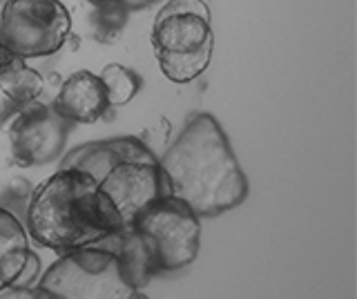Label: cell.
Masks as SVG:
<instances>
[{
    "instance_id": "obj_1",
    "label": "cell",
    "mask_w": 357,
    "mask_h": 299,
    "mask_svg": "<svg viewBox=\"0 0 357 299\" xmlns=\"http://www.w3.org/2000/svg\"><path fill=\"white\" fill-rule=\"evenodd\" d=\"M167 194L183 201L197 217H217L248 197V179L219 121L199 112L188 118L172 146L159 157Z\"/></svg>"
},
{
    "instance_id": "obj_2",
    "label": "cell",
    "mask_w": 357,
    "mask_h": 299,
    "mask_svg": "<svg viewBox=\"0 0 357 299\" xmlns=\"http://www.w3.org/2000/svg\"><path fill=\"white\" fill-rule=\"evenodd\" d=\"M27 230L38 246L67 254L114 237L126 226L92 176L59 168L31 190Z\"/></svg>"
},
{
    "instance_id": "obj_3",
    "label": "cell",
    "mask_w": 357,
    "mask_h": 299,
    "mask_svg": "<svg viewBox=\"0 0 357 299\" xmlns=\"http://www.w3.org/2000/svg\"><path fill=\"white\" fill-rule=\"evenodd\" d=\"M61 168H74L92 176L126 228L150 204L167 194L159 157L134 137L83 143L65 154Z\"/></svg>"
},
{
    "instance_id": "obj_4",
    "label": "cell",
    "mask_w": 357,
    "mask_h": 299,
    "mask_svg": "<svg viewBox=\"0 0 357 299\" xmlns=\"http://www.w3.org/2000/svg\"><path fill=\"white\" fill-rule=\"evenodd\" d=\"M215 36L210 9L204 0H170L152 25V49L163 76L172 83H190L206 72Z\"/></svg>"
},
{
    "instance_id": "obj_5",
    "label": "cell",
    "mask_w": 357,
    "mask_h": 299,
    "mask_svg": "<svg viewBox=\"0 0 357 299\" xmlns=\"http://www.w3.org/2000/svg\"><path fill=\"white\" fill-rule=\"evenodd\" d=\"M36 286L54 299H150L123 279L114 252L96 246L61 254Z\"/></svg>"
},
{
    "instance_id": "obj_6",
    "label": "cell",
    "mask_w": 357,
    "mask_h": 299,
    "mask_svg": "<svg viewBox=\"0 0 357 299\" xmlns=\"http://www.w3.org/2000/svg\"><path fill=\"white\" fill-rule=\"evenodd\" d=\"M72 31V16L61 0H5L0 40L18 59H43L59 52Z\"/></svg>"
},
{
    "instance_id": "obj_7",
    "label": "cell",
    "mask_w": 357,
    "mask_h": 299,
    "mask_svg": "<svg viewBox=\"0 0 357 299\" xmlns=\"http://www.w3.org/2000/svg\"><path fill=\"white\" fill-rule=\"evenodd\" d=\"M148 241L159 270H178L192 263L201 246L199 217L183 201L163 194L130 226Z\"/></svg>"
},
{
    "instance_id": "obj_8",
    "label": "cell",
    "mask_w": 357,
    "mask_h": 299,
    "mask_svg": "<svg viewBox=\"0 0 357 299\" xmlns=\"http://www.w3.org/2000/svg\"><path fill=\"white\" fill-rule=\"evenodd\" d=\"M70 121H65L56 107L40 103L38 98L16 109V116L9 125V146L14 163L20 168L45 165L63 154Z\"/></svg>"
},
{
    "instance_id": "obj_9",
    "label": "cell",
    "mask_w": 357,
    "mask_h": 299,
    "mask_svg": "<svg viewBox=\"0 0 357 299\" xmlns=\"http://www.w3.org/2000/svg\"><path fill=\"white\" fill-rule=\"evenodd\" d=\"M70 123H96L107 112L109 101L103 83L89 70L74 72L63 81L56 101L52 103Z\"/></svg>"
},
{
    "instance_id": "obj_10",
    "label": "cell",
    "mask_w": 357,
    "mask_h": 299,
    "mask_svg": "<svg viewBox=\"0 0 357 299\" xmlns=\"http://www.w3.org/2000/svg\"><path fill=\"white\" fill-rule=\"evenodd\" d=\"M114 237H116V248H109V250L116 254L121 277L132 288L143 291V288L150 284L152 277L159 273L152 248L148 246V241L132 228L116 232Z\"/></svg>"
},
{
    "instance_id": "obj_11",
    "label": "cell",
    "mask_w": 357,
    "mask_h": 299,
    "mask_svg": "<svg viewBox=\"0 0 357 299\" xmlns=\"http://www.w3.org/2000/svg\"><path fill=\"white\" fill-rule=\"evenodd\" d=\"M29 252L27 232L16 215L0 208V291L16 279Z\"/></svg>"
},
{
    "instance_id": "obj_12",
    "label": "cell",
    "mask_w": 357,
    "mask_h": 299,
    "mask_svg": "<svg viewBox=\"0 0 357 299\" xmlns=\"http://www.w3.org/2000/svg\"><path fill=\"white\" fill-rule=\"evenodd\" d=\"M43 90H45L43 76L36 70L27 68V65L22 63V59L0 70V94H3L16 109L20 105L36 101L43 94Z\"/></svg>"
},
{
    "instance_id": "obj_13",
    "label": "cell",
    "mask_w": 357,
    "mask_h": 299,
    "mask_svg": "<svg viewBox=\"0 0 357 299\" xmlns=\"http://www.w3.org/2000/svg\"><path fill=\"white\" fill-rule=\"evenodd\" d=\"M98 79H100V83H103L105 92H107L109 105H114V107L128 105L132 98L137 96V92L141 90V85H143L141 76L134 70L126 68V65H121V63L105 65V68L100 70Z\"/></svg>"
},
{
    "instance_id": "obj_14",
    "label": "cell",
    "mask_w": 357,
    "mask_h": 299,
    "mask_svg": "<svg viewBox=\"0 0 357 299\" xmlns=\"http://www.w3.org/2000/svg\"><path fill=\"white\" fill-rule=\"evenodd\" d=\"M130 7L126 0H100L96 5V27L98 31H105V40L119 36V31L128 23Z\"/></svg>"
},
{
    "instance_id": "obj_15",
    "label": "cell",
    "mask_w": 357,
    "mask_h": 299,
    "mask_svg": "<svg viewBox=\"0 0 357 299\" xmlns=\"http://www.w3.org/2000/svg\"><path fill=\"white\" fill-rule=\"evenodd\" d=\"M40 279V257L36 252H27V259H25V266H22V270L18 273V277L14 282H11V286L16 288H33L38 284Z\"/></svg>"
},
{
    "instance_id": "obj_16",
    "label": "cell",
    "mask_w": 357,
    "mask_h": 299,
    "mask_svg": "<svg viewBox=\"0 0 357 299\" xmlns=\"http://www.w3.org/2000/svg\"><path fill=\"white\" fill-rule=\"evenodd\" d=\"M0 299H50V297H47V293H43L38 286H33V288L7 286L0 291Z\"/></svg>"
},
{
    "instance_id": "obj_17",
    "label": "cell",
    "mask_w": 357,
    "mask_h": 299,
    "mask_svg": "<svg viewBox=\"0 0 357 299\" xmlns=\"http://www.w3.org/2000/svg\"><path fill=\"white\" fill-rule=\"evenodd\" d=\"M126 5L132 7V9H134V7H145V5L141 3V0H126Z\"/></svg>"
},
{
    "instance_id": "obj_18",
    "label": "cell",
    "mask_w": 357,
    "mask_h": 299,
    "mask_svg": "<svg viewBox=\"0 0 357 299\" xmlns=\"http://www.w3.org/2000/svg\"><path fill=\"white\" fill-rule=\"evenodd\" d=\"M141 3H143V5H148V3H154V0H141Z\"/></svg>"
},
{
    "instance_id": "obj_19",
    "label": "cell",
    "mask_w": 357,
    "mask_h": 299,
    "mask_svg": "<svg viewBox=\"0 0 357 299\" xmlns=\"http://www.w3.org/2000/svg\"><path fill=\"white\" fill-rule=\"evenodd\" d=\"M43 293H45V291H43ZM47 297H50V299H54V297H52V295H47Z\"/></svg>"
}]
</instances>
